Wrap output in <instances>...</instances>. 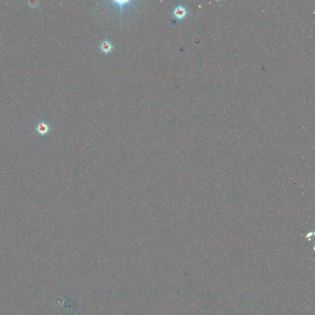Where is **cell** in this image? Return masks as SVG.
Listing matches in <instances>:
<instances>
[{"label": "cell", "mask_w": 315, "mask_h": 315, "mask_svg": "<svg viewBox=\"0 0 315 315\" xmlns=\"http://www.w3.org/2000/svg\"><path fill=\"white\" fill-rule=\"evenodd\" d=\"M49 126L45 122L41 121L38 123L36 127L37 132L40 135L46 134L49 130Z\"/></svg>", "instance_id": "1"}, {"label": "cell", "mask_w": 315, "mask_h": 315, "mask_svg": "<svg viewBox=\"0 0 315 315\" xmlns=\"http://www.w3.org/2000/svg\"><path fill=\"white\" fill-rule=\"evenodd\" d=\"M100 48L102 51L105 54L109 53L111 51L112 49H113V46H112L111 43L107 40L104 41L103 42H102Z\"/></svg>", "instance_id": "2"}, {"label": "cell", "mask_w": 315, "mask_h": 315, "mask_svg": "<svg viewBox=\"0 0 315 315\" xmlns=\"http://www.w3.org/2000/svg\"><path fill=\"white\" fill-rule=\"evenodd\" d=\"M174 14L178 18V19H181L182 18L185 14V9L182 8V7H178L177 8L175 11H174Z\"/></svg>", "instance_id": "3"}, {"label": "cell", "mask_w": 315, "mask_h": 315, "mask_svg": "<svg viewBox=\"0 0 315 315\" xmlns=\"http://www.w3.org/2000/svg\"><path fill=\"white\" fill-rule=\"evenodd\" d=\"M113 3H115L117 5V6H120L121 8H123V6L124 5H126V4H128V3H131L130 1H127V0H118V1H116V0H115V1L113 2Z\"/></svg>", "instance_id": "4"}, {"label": "cell", "mask_w": 315, "mask_h": 315, "mask_svg": "<svg viewBox=\"0 0 315 315\" xmlns=\"http://www.w3.org/2000/svg\"><path fill=\"white\" fill-rule=\"evenodd\" d=\"M40 3V2L38 1V0H29L27 2L28 5L31 8H36L37 7Z\"/></svg>", "instance_id": "5"}]
</instances>
